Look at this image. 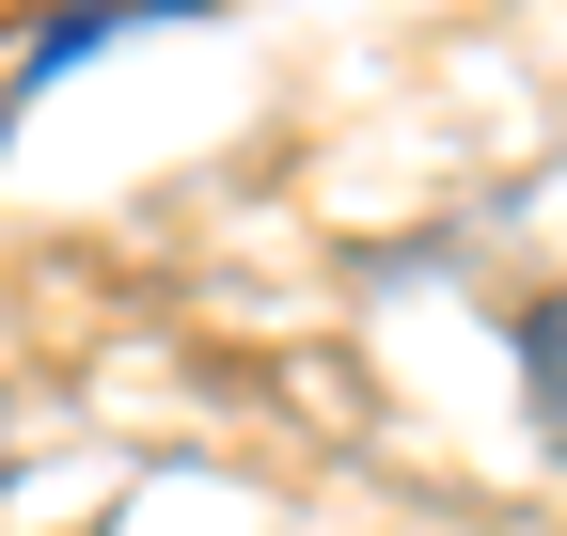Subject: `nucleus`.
Instances as JSON below:
<instances>
[{
	"label": "nucleus",
	"instance_id": "1",
	"mask_svg": "<svg viewBox=\"0 0 567 536\" xmlns=\"http://www.w3.org/2000/svg\"><path fill=\"white\" fill-rule=\"evenodd\" d=\"M520 379H536V426L567 442V300H536V331H520Z\"/></svg>",
	"mask_w": 567,
	"mask_h": 536
}]
</instances>
